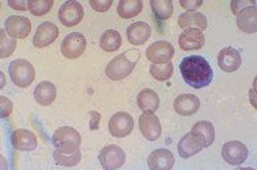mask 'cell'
Returning <instances> with one entry per match:
<instances>
[{
	"instance_id": "obj_6",
	"label": "cell",
	"mask_w": 257,
	"mask_h": 170,
	"mask_svg": "<svg viewBox=\"0 0 257 170\" xmlns=\"http://www.w3.org/2000/svg\"><path fill=\"white\" fill-rule=\"evenodd\" d=\"M86 38L79 33H72L64 38L60 46V51L63 54V57L67 59H76L79 58L86 50Z\"/></svg>"
},
{
	"instance_id": "obj_25",
	"label": "cell",
	"mask_w": 257,
	"mask_h": 170,
	"mask_svg": "<svg viewBox=\"0 0 257 170\" xmlns=\"http://www.w3.org/2000/svg\"><path fill=\"white\" fill-rule=\"evenodd\" d=\"M142 9V0H120L118 3V15L123 19H130L140 15Z\"/></svg>"
},
{
	"instance_id": "obj_2",
	"label": "cell",
	"mask_w": 257,
	"mask_h": 170,
	"mask_svg": "<svg viewBox=\"0 0 257 170\" xmlns=\"http://www.w3.org/2000/svg\"><path fill=\"white\" fill-rule=\"evenodd\" d=\"M140 58L141 54L138 50L132 49L128 51H124L123 54H120L112 61L108 62L107 67H106V75L111 81H122L132 74L137 62L140 61Z\"/></svg>"
},
{
	"instance_id": "obj_4",
	"label": "cell",
	"mask_w": 257,
	"mask_h": 170,
	"mask_svg": "<svg viewBox=\"0 0 257 170\" xmlns=\"http://www.w3.org/2000/svg\"><path fill=\"white\" fill-rule=\"evenodd\" d=\"M11 81L19 87H28L35 79V69L28 61L16 59L8 67Z\"/></svg>"
},
{
	"instance_id": "obj_36",
	"label": "cell",
	"mask_w": 257,
	"mask_h": 170,
	"mask_svg": "<svg viewBox=\"0 0 257 170\" xmlns=\"http://www.w3.org/2000/svg\"><path fill=\"white\" fill-rule=\"evenodd\" d=\"M180 5H181V7H184V9H186L188 11H196L198 7H201V6H202V2H200V0H197V2H193V0H190V2L181 0Z\"/></svg>"
},
{
	"instance_id": "obj_33",
	"label": "cell",
	"mask_w": 257,
	"mask_h": 170,
	"mask_svg": "<svg viewBox=\"0 0 257 170\" xmlns=\"http://www.w3.org/2000/svg\"><path fill=\"white\" fill-rule=\"evenodd\" d=\"M90 6H91L95 11H98V13H106V11L112 6V2L111 0H103V2L91 0V2H90Z\"/></svg>"
},
{
	"instance_id": "obj_13",
	"label": "cell",
	"mask_w": 257,
	"mask_h": 170,
	"mask_svg": "<svg viewBox=\"0 0 257 170\" xmlns=\"http://www.w3.org/2000/svg\"><path fill=\"white\" fill-rule=\"evenodd\" d=\"M59 35V30L51 22H44L36 29L35 37H34V46L38 49L47 47L55 41Z\"/></svg>"
},
{
	"instance_id": "obj_22",
	"label": "cell",
	"mask_w": 257,
	"mask_h": 170,
	"mask_svg": "<svg viewBox=\"0 0 257 170\" xmlns=\"http://www.w3.org/2000/svg\"><path fill=\"white\" fill-rule=\"evenodd\" d=\"M178 26L181 29H192L197 30H205L208 27V22H206V18L200 13H196V11H186V13L181 14L180 18H178Z\"/></svg>"
},
{
	"instance_id": "obj_12",
	"label": "cell",
	"mask_w": 257,
	"mask_h": 170,
	"mask_svg": "<svg viewBox=\"0 0 257 170\" xmlns=\"http://www.w3.org/2000/svg\"><path fill=\"white\" fill-rule=\"evenodd\" d=\"M6 31L14 39H24L31 33V22L26 17L12 15L4 23Z\"/></svg>"
},
{
	"instance_id": "obj_28",
	"label": "cell",
	"mask_w": 257,
	"mask_h": 170,
	"mask_svg": "<svg viewBox=\"0 0 257 170\" xmlns=\"http://www.w3.org/2000/svg\"><path fill=\"white\" fill-rule=\"evenodd\" d=\"M150 7H152L154 17L157 19H160V21L169 19L173 15V11H174L172 0H152Z\"/></svg>"
},
{
	"instance_id": "obj_11",
	"label": "cell",
	"mask_w": 257,
	"mask_h": 170,
	"mask_svg": "<svg viewBox=\"0 0 257 170\" xmlns=\"http://www.w3.org/2000/svg\"><path fill=\"white\" fill-rule=\"evenodd\" d=\"M174 57V47L166 41L156 42L146 50V58L153 63H170Z\"/></svg>"
},
{
	"instance_id": "obj_14",
	"label": "cell",
	"mask_w": 257,
	"mask_h": 170,
	"mask_svg": "<svg viewBox=\"0 0 257 170\" xmlns=\"http://www.w3.org/2000/svg\"><path fill=\"white\" fill-rule=\"evenodd\" d=\"M204 147L205 143L202 142V139L193 131H189L188 134H185L178 143V153L182 158H190L196 155L197 153H200Z\"/></svg>"
},
{
	"instance_id": "obj_38",
	"label": "cell",
	"mask_w": 257,
	"mask_h": 170,
	"mask_svg": "<svg viewBox=\"0 0 257 170\" xmlns=\"http://www.w3.org/2000/svg\"><path fill=\"white\" fill-rule=\"evenodd\" d=\"M8 5H10V7H12V9L18 10V11H26V10L28 9V3H26V2H15V0H10L8 2Z\"/></svg>"
},
{
	"instance_id": "obj_3",
	"label": "cell",
	"mask_w": 257,
	"mask_h": 170,
	"mask_svg": "<svg viewBox=\"0 0 257 170\" xmlns=\"http://www.w3.org/2000/svg\"><path fill=\"white\" fill-rule=\"evenodd\" d=\"M52 142L58 150L63 151V153H75L76 150H79L80 138L79 133L76 131L71 126H63L54 133Z\"/></svg>"
},
{
	"instance_id": "obj_7",
	"label": "cell",
	"mask_w": 257,
	"mask_h": 170,
	"mask_svg": "<svg viewBox=\"0 0 257 170\" xmlns=\"http://www.w3.org/2000/svg\"><path fill=\"white\" fill-rule=\"evenodd\" d=\"M133 129H134V121H133V117L130 114L119 111V113H115L110 118L108 131H110L112 137H127L128 134L133 131Z\"/></svg>"
},
{
	"instance_id": "obj_32",
	"label": "cell",
	"mask_w": 257,
	"mask_h": 170,
	"mask_svg": "<svg viewBox=\"0 0 257 170\" xmlns=\"http://www.w3.org/2000/svg\"><path fill=\"white\" fill-rule=\"evenodd\" d=\"M16 42L14 38H11L7 34L6 30L0 31V57L8 58L14 51H15Z\"/></svg>"
},
{
	"instance_id": "obj_27",
	"label": "cell",
	"mask_w": 257,
	"mask_h": 170,
	"mask_svg": "<svg viewBox=\"0 0 257 170\" xmlns=\"http://www.w3.org/2000/svg\"><path fill=\"white\" fill-rule=\"evenodd\" d=\"M190 131L197 134V135L202 139V142L205 143V147H208V146L212 145L213 141H214V127H213L212 123L208 121L197 122L196 125L193 126Z\"/></svg>"
},
{
	"instance_id": "obj_10",
	"label": "cell",
	"mask_w": 257,
	"mask_h": 170,
	"mask_svg": "<svg viewBox=\"0 0 257 170\" xmlns=\"http://www.w3.org/2000/svg\"><path fill=\"white\" fill-rule=\"evenodd\" d=\"M140 130L142 135L149 141H157L161 137L162 127H161L160 118L154 113L145 111L140 117Z\"/></svg>"
},
{
	"instance_id": "obj_34",
	"label": "cell",
	"mask_w": 257,
	"mask_h": 170,
	"mask_svg": "<svg viewBox=\"0 0 257 170\" xmlns=\"http://www.w3.org/2000/svg\"><path fill=\"white\" fill-rule=\"evenodd\" d=\"M232 11L234 15H237V14L240 13V11H242L244 9H246V7H252V6H256V3L254 2H245V0H234V2H232Z\"/></svg>"
},
{
	"instance_id": "obj_26",
	"label": "cell",
	"mask_w": 257,
	"mask_h": 170,
	"mask_svg": "<svg viewBox=\"0 0 257 170\" xmlns=\"http://www.w3.org/2000/svg\"><path fill=\"white\" fill-rule=\"evenodd\" d=\"M99 45L102 50H104L106 53H114L122 45V38H120L119 33L115 31V30H107L106 33L102 34Z\"/></svg>"
},
{
	"instance_id": "obj_29",
	"label": "cell",
	"mask_w": 257,
	"mask_h": 170,
	"mask_svg": "<svg viewBox=\"0 0 257 170\" xmlns=\"http://www.w3.org/2000/svg\"><path fill=\"white\" fill-rule=\"evenodd\" d=\"M52 157H54V161L60 166H75L79 163L80 158V151L79 150H76L75 153H63V151H60V150H54V154H52Z\"/></svg>"
},
{
	"instance_id": "obj_1",
	"label": "cell",
	"mask_w": 257,
	"mask_h": 170,
	"mask_svg": "<svg viewBox=\"0 0 257 170\" xmlns=\"http://www.w3.org/2000/svg\"><path fill=\"white\" fill-rule=\"evenodd\" d=\"M181 75L186 85L193 89H202L213 81V70L208 61L200 55H192L180 63Z\"/></svg>"
},
{
	"instance_id": "obj_21",
	"label": "cell",
	"mask_w": 257,
	"mask_h": 170,
	"mask_svg": "<svg viewBox=\"0 0 257 170\" xmlns=\"http://www.w3.org/2000/svg\"><path fill=\"white\" fill-rule=\"evenodd\" d=\"M127 41L134 46H141L148 42V39L152 35V29L148 23L145 22H136L127 29Z\"/></svg>"
},
{
	"instance_id": "obj_9",
	"label": "cell",
	"mask_w": 257,
	"mask_h": 170,
	"mask_svg": "<svg viewBox=\"0 0 257 170\" xmlns=\"http://www.w3.org/2000/svg\"><path fill=\"white\" fill-rule=\"evenodd\" d=\"M222 158L229 165H240L248 158V147L240 141H232L225 143L221 150Z\"/></svg>"
},
{
	"instance_id": "obj_18",
	"label": "cell",
	"mask_w": 257,
	"mask_h": 170,
	"mask_svg": "<svg viewBox=\"0 0 257 170\" xmlns=\"http://www.w3.org/2000/svg\"><path fill=\"white\" fill-rule=\"evenodd\" d=\"M148 165L152 170H170L174 166V155L166 149L154 150L149 155Z\"/></svg>"
},
{
	"instance_id": "obj_19",
	"label": "cell",
	"mask_w": 257,
	"mask_h": 170,
	"mask_svg": "<svg viewBox=\"0 0 257 170\" xmlns=\"http://www.w3.org/2000/svg\"><path fill=\"white\" fill-rule=\"evenodd\" d=\"M12 145L16 150L20 151H32L36 149L38 141L35 134L28 130L19 129L12 133Z\"/></svg>"
},
{
	"instance_id": "obj_8",
	"label": "cell",
	"mask_w": 257,
	"mask_h": 170,
	"mask_svg": "<svg viewBox=\"0 0 257 170\" xmlns=\"http://www.w3.org/2000/svg\"><path fill=\"white\" fill-rule=\"evenodd\" d=\"M58 18L66 27H74L83 19V7L78 2H67L59 9Z\"/></svg>"
},
{
	"instance_id": "obj_31",
	"label": "cell",
	"mask_w": 257,
	"mask_h": 170,
	"mask_svg": "<svg viewBox=\"0 0 257 170\" xmlns=\"http://www.w3.org/2000/svg\"><path fill=\"white\" fill-rule=\"evenodd\" d=\"M52 6H54V0H30L28 11L35 17H42L48 14Z\"/></svg>"
},
{
	"instance_id": "obj_17",
	"label": "cell",
	"mask_w": 257,
	"mask_h": 170,
	"mask_svg": "<svg viewBox=\"0 0 257 170\" xmlns=\"http://www.w3.org/2000/svg\"><path fill=\"white\" fill-rule=\"evenodd\" d=\"M200 109V99L193 94H182L174 101V110L182 117H190Z\"/></svg>"
},
{
	"instance_id": "obj_24",
	"label": "cell",
	"mask_w": 257,
	"mask_h": 170,
	"mask_svg": "<svg viewBox=\"0 0 257 170\" xmlns=\"http://www.w3.org/2000/svg\"><path fill=\"white\" fill-rule=\"evenodd\" d=\"M137 103L142 111L154 113L160 107V98L152 89H144L137 97Z\"/></svg>"
},
{
	"instance_id": "obj_20",
	"label": "cell",
	"mask_w": 257,
	"mask_h": 170,
	"mask_svg": "<svg viewBox=\"0 0 257 170\" xmlns=\"http://www.w3.org/2000/svg\"><path fill=\"white\" fill-rule=\"evenodd\" d=\"M237 26L241 31L254 34L257 31V9L256 6L246 7L237 14Z\"/></svg>"
},
{
	"instance_id": "obj_35",
	"label": "cell",
	"mask_w": 257,
	"mask_h": 170,
	"mask_svg": "<svg viewBox=\"0 0 257 170\" xmlns=\"http://www.w3.org/2000/svg\"><path fill=\"white\" fill-rule=\"evenodd\" d=\"M0 110H2V117L7 118L12 111V102L6 97H0Z\"/></svg>"
},
{
	"instance_id": "obj_23",
	"label": "cell",
	"mask_w": 257,
	"mask_h": 170,
	"mask_svg": "<svg viewBox=\"0 0 257 170\" xmlns=\"http://www.w3.org/2000/svg\"><path fill=\"white\" fill-rule=\"evenodd\" d=\"M35 101L42 106L51 105L56 98V87L51 82H40L34 93Z\"/></svg>"
},
{
	"instance_id": "obj_5",
	"label": "cell",
	"mask_w": 257,
	"mask_h": 170,
	"mask_svg": "<svg viewBox=\"0 0 257 170\" xmlns=\"http://www.w3.org/2000/svg\"><path fill=\"white\" fill-rule=\"evenodd\" d=\"M126 161V154L119 146L107 145L100 150L99 162L106 170H116L122 167Z\"/></svg>"
},
{
	"instance_id": "obj_15",
	"label": "cell",
	"mask_w": 257,
	"mask_h": 170,
	"mask_svg": "<svg viewBox=\"0 0 257 170\" xmlns=\"http://www.w3.org/2000/svg\"><path fill=\"white\" fill-rule=\"evenodd\" d=\"M220 69L225 73H234L240 69L241 55L236 49L233 47H225L220 51L217 58Z\"/></svg>"
},
{
	"instance_id": "obj_30",
	"label": "cell",
	"mask_w": 257,
	"mask_h": 170,
	"mask_svg": "<svg viewBox=\"0 0 257 170\" xmlns=\"http://www.w3.org/2000/svg\"><path fill=\"white\" fill-rule=\"evenodd\" d=\"M150 74L157 81H168L173 75L172 63H153L150 66Z\"/></svg>"
},
{
	"instance_id": "obj_16",
	"label": "cell",
	"mask_w": 257,
	"mask_h": 170,
	"mask_svg": "<svg viewBox=\"0 0 257 170\" xmlns=\"http://www.w3.org/2000/svg\"><path fill=\"white\" fill-rule=\"evenodd\" d=\"M205 37L201 30L189 29L181 34L178 38V45L184 51H193L204 47Z\"/></svg>"
},
{
	"instance_id": "obj_37",
	"label": "cell",
	"mask_w": 257,
	"mask_h": 170,
	"mask_svg": "<svg viewBox=\"0 0 257 170\" xmlns=\"http://www.w3.org/2000/svg\"><path fill=\"white\" fill-rule=\"evenodd\" d=\"M90 130H96L99 127L100 122V114L98 111H90Z\"/></svg>"
}]
</instances>
